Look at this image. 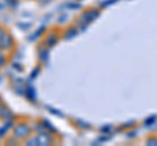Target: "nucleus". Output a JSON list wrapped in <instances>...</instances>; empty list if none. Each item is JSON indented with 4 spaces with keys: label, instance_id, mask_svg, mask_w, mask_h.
<instances>
[{
    "label": "nucleus",
    "instance_id": "7",
    "mask_svg": "<svg viewBox=\"0 0 157 146\" xmlns=\"http://www.w3.org/2000/svg\"><path fill=\"white\" fill-rule=\"evenodd\" d=\"M0 106H2V104H0Z\"/></svg>",
    "mask_w": 157,
    "mask_h": 146
},
{
    "label": "nucleus",
    "instance_id": "5",
    "mask_svg": "<svg viewBox=\"0 0 157 146\" xmlns=\"http://www.w3.org/2000/svg\"><path fill=\"white\" fill-rule=\"evenodd\" d=\"M4 63H6V57H4L3 55H0V67H3Z\"/></svg>",
    "mask_w": 157,
    "mask_h": 146
},
{
    "label": "nucleus",
    "instance_id": "3",
    "mask_svg": "<svg viewBox=\"0 0 157 146\" xmlns=\"http://www.w3.org/2000/svg\"><path fill=\"white\" fill-rule=\"evenodd\" d=\"M47 136L46 134H39V136H37V141H38V145H47L50 141H48L47 138Z\"/></svg>",
    "mask_w": 157,
    "mask_h": 146
},
{
    "label": "nucleus",
    "instance_id": "6",
    "mask_svg": "<svg viewBox=\"0 0 157 146\" xmlns=\"http://www.w3.org/2000/svg\"><path fill=\"white\" fill-rule=\"evenodd\" d=\"M3 37V31H2V29H0V38Z\"/></svg>",
    "mask_w": 157,
    "mask_h": 146
},
{
    "label": "nucleus",
    "instance_id": "1",
    "mask_svg": "<svg viewBox=\"0 0 157 146\" xmlns=\"http://www.w3.org/2000/svg\"><path fill=\"white\" fill-rule=\"evenodd\" d=\"M28 133L29 128L25 124H20L14 128V136H17V137H25V136H28Z\"/></svg>",
    "mask_w": 157,
    "mask_h": 146
},
{
    "label": "nucleus",
    "instance_id": "4",
    "mask_svg": "<svg viewBox=\"0 0 157 146\" xmlns=\"http://www.w3.org/2000/svg\"><path fill=\"white\" fill-rule=\"evenodd\" d=\"M47 43H48V46H54L56 43V37L54 35V34H51V35L48 37V42Z\"/></svg>",
    "mask_w": 157,
    "mask_h": 146
},
{
    "label": "nucleus",
    "instance_id": "2",
    "mask_svg": "<svg viewBox=\"0 0 157 146\" xmlns=\"http://www.w3.org/2000/svg\"><path fill=\"white\" fill-rule=\"evenodd\" d=\"M12 45H13V41L9 35H3L2 38H0V46H2L3 48H8Z\"/></svg>",
    "mask_w": 157,
    "mask_h": 146
}]
</instances>
